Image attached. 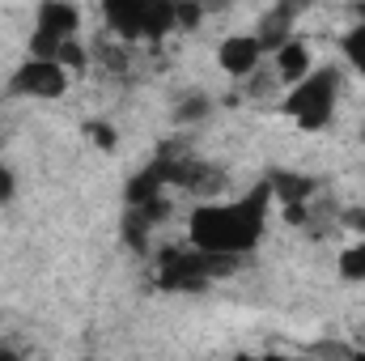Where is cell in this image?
<instances>
[{
    "instance_id": "cell-1",
    "label": "cell",
    "mask_w": 365,
    "mask_h": 361,
    "mask_svg": "<svg viewBox=\"0 0 365 361\" xmlns=\"http://www.w3.org/2000/svg\"><path fill=\"white\" fill-rule=\"evenodd\" d=\"M268 204H272V187H255L251 195L238 200H208L191 213V247L217 251V255H247L255 251V243L268 230Z\"/></svg>"
},
{
    "instance_id": "cell-2",
    "label": "cell",
    "mask_w": 365,
    "mask_h": 361,
    "mask_svg": "<svg viewBox=\"0 0 365 361\" xmlns=\"http://www.w3.org/2000/svg\"><path fill=\"white\" fill-rule=\"evenodd\" d=\"M336 106H340V73L336 68H310L297 86H289V93L280 98V111L297 128H306V132L327 128Z\"/></svg>"
},
{
    "instance_id": "cell-3",
    "label": "cell",
    "mask_w": 365,
    "mask_h": 361,
    "mask_svg": "<svg viewBox=\"0 0 365 361\" xmlns=\"http://www.w3.org/2000/svg\"><path fill=\"white\" fill-rule=\"evenodd\" d=\"M175 9L179 0H102L106 26L119 39H166L175 30Z\"/></svg>"
},
{
    "instance_id": "cell-4",
    "label": "cell",
    "mask_w": 365,
    "mask_h": 361,
    "mask_svg": "<svg viewBox=\"0 0 365 361\" xmlns=\"http://www.w3.org/2000/svg\"><path fill=\"white\" fill-rule=\"evenodd\" d=\"M238 268V255H217V251H187V255H166L158 268V285L170 293H200L204 285H212L217 276Z\"/></svg>"
},
{
    "instance_id": "cell-5",
    "label": "cell",
    "mask_w": 365,
    "mask_h": 361,
    "mask_svg": "<svg viewBox=\"0 0 365 361\" xmlns=\"http://www.w3.org/2000/svg\"><path fill=\"white\" fill-rule=\"evenodd\" d=\"M81 30V13L68 4V0H47L38 9V21H34V34H30V56H43V60H56L60 47L68 39H77Z\"/></svg>"
},
{
    "instance_id": "cell-6",
    "label": "cell",
    "mask_w": 365,
    "mask_h": 361,
    "mask_svg": "<svg viewBox=\"0 0 365 361\" xmlns=\"http://www.w3.org/2000/svg\"><path fill=\"white\" fill-rule=\"evenodd\" d=\"M68 90V68L60 60H43V56H30L13 77H9V93L13 98H38V102H51V98H64Z\"/></svg>"
},
{
    "instance_id": "cell-7",
    "label": "cell",
    "mask_w": 365,
    "mask_h": 361,
    "mask_svg": "<svg viewBox=\"0 0 365 361\" xmlns=\"http://www.w3.org/2000/svg\"><path fill=\"white\" fill-rule=\"evenodd\" d=\"M268 60V47L259 43V34H230V39H221V47H217V64L230 73V77H251L259 64Z\"/></svg>"
},
{
    "instance_id": "cell-8",
    "label": "cell",
    "mask_w": 365,
    "mask_h": 361,
    "mask_svg": "<svg viewBox=\"0 0 365 361\" xmlns=\"http://www.w3.org/2000/svg\"><path fill=\"white\" fill-rule=\"evenodd\" d=\"M268 64H272L276 81L289 90V86H297L310 68H314V60H310V47L302 43V39H284L280 47H272L268 51Z\"/></svg>"
},
{
    "instance_id": "cell-9",
    "label": "cell",
    "mask_w": 365,
    "mask_h": 361,
    "mask_svg": "<svg viewBox=\"0 0 365 361\" xmlns=\"http://www.w3.org/2000/svg\"><path fill=\"white\" fill-rule=\"evenodd\" d=\"M340 276L344 280H365V234H353V243L340 251Z\"/></svg>"
},
{
    "instance_id": "cell-10",
    "label": "cell",
    "mask_w": 365,
    "mask_h": 361,
    "mask_svg": "<svg viewBox=\"0 0 365 361\" xmlns=\"http://www.w3.org/2000/svg\"><path fill=\"white\" fill-rule=\"evenodd\" d=\"M344 51H349V60H353V68L361 73V81H365V21L344 39Z\"/></svg>"
},
{
    "instance_id": "cell-11",
    "label": "cell",
    "mask_w": 365,
    "mask_h": 361,
    "mask_svg": "<svg viewBox=\"0 0 365 361\" xmlns=\"http://www.w3.org/2000/svg\"><path fill=\"white\" fill-rule=\"evenodd\" d=\"M200 115H208V98H187V102L179 106L182 123H191V119H200Z\"/></svg>"
},
{
    "instance_id": "cell-12",
    "label": "cell",
    "mask_w": 365,
    "mask_h": 361,
    "mask_svg": "<svg viewBox=\"0 0 365 361\" xmlns=\"http://www.w3.org/2000/svg\"><path fill=\"white\" fill-rule=\"evenodd\" d=\"M344 225H349L353 234H365V208H349V213H344Z\"/></svg>"
},
{
    "instance_id": "cell-13",
    "label": "cell",
    "mask_w": 365,
    "mask_h": 361,
    "mask_svg": "<svg viewBox=\"0 0 365 361\" xmlns=\"http://www.w3.org/2000/svg\"><path fill=\"white\" fill-rule=\"evenodd\" d=\"M9 195H13V171L0 162V200H9Z\"/></svg>"
}]
</instances>
